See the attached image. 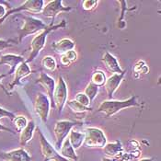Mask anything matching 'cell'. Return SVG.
Returning <instances> with one entry per match:
<instances>
[{
    "label": "cell",
    "mask_w": 161,
    "mask_h": 161,
    "mask_svg": "<svg viewBox=\"0 0 161 161\" xmlns=\"http://www.w3.org/2000/svg\"><path fill=\"white\" fill-rule=\"evenodd\" d=\"M65 25H66L65 20H63L60 24L57 25H53V23H51L49 26H47L46 29H44L42 31H41L39 34H37L31 41V53H30V55H29L28 59L25 60V62L27 63V64L32 62L39 55L41 51L44 48L46 38L48 36V34L51 33L52 31H53L64 28Z\"/></svg>",
    "instance_id": "1"
},
{
    "label": "cell",
    "mask_w": 161,
    "mask_h": 161,
    "mask_svg": "<svg viewBox=\"0 0 161 161\" xmlns=\"http://www.w3.org/2000/svg\"><path fill=\"white\" fill-rule=\"evenodd\" d=\"M138 102L136 101V96H132L131 98L125 100H113V99H109L105 100L100 103L97 112H103L106 117L111 118L113 115H115L117 112L120 111L130 108V107H136L138 106Z\"/></svg>",
    "instance_id": "2"
},
{
    "label": "cell",
    "mask_w": 161,
    "mask_h": 161,
    "mask_svg": "<svg viewBox=\"0 0 161 161\" xmlns=\"http://www.w3.org/2000/svg\"><path fill=\"white\" fill-rule=\"evenodd\" d=\"M85 139L83 145L87 148H103L107 144L104 132L97 127H87L84 131Z\"/></svg>",
    "instance_id": "3"
},
{
    "label": "cell",
    "mask_w": 161,
    "mask_h": 161,
    "mask_svg": "<svg viewBox=\"0 0 161 161\" xmlns=\"http://www.w3.org/2000/svg\"><path fill=\"white\" fill-rule=\"evenodd\" d=\"M23 24L19 30V42H21L23 39L29 35H33L39 31H42L47 28L41 19L33 17H26L23 16Z\"/></svg>",
    "instance_id": "4"
},
{
    "label": "cell",
    "mask_w": 161,
    "mask_h": 161,
    "mask_svg": "<svg viewBox=\"0 0 161 161\" xmlns=\"http://www.w3.org/2000/svg\"><path fill=\"white\" fill-rule=\"evenodd\" d=\"M38 134L40 137V150L43 157V161H70L64 158L57 152V150L50 144L48 140L38 128Z\"/></svg>",
    "instance_id": "5"
},
{
    "label": "cell",
    "mask_w": 161,
    "mask_h": 161,
    "mask_svg": "<svg viewBox=\"0 0 161 161\" xmlns=\"http://www.w3.org/2000/svg\"><path fill=\"white\" fill-rule=\"evenodd\" d=\"M75 125H76V123L66 121V120L58 121L55 123L54 128H53V133H54V137H55L53 147L55 148V150H58V151L60 150L64 140L69 135L70 131Z\"/></svg>",
    "instance_id": "6"
},
{
    "label": "cell",
    "mask_w": 161,
    "mask_h": 161,
    "mask_svg": "<svg viewBox=\"0 0 161 161\" xmlns=\"http://www.w3.org/2000/svg\"><path fill=\"white\" fill-rule=\"evenodd\" d=\"M67 101V86L65 84L63 76H58L57 83L55 84V88L53 95V102L54 103V107L61 113Z\"/></svg>",
    "instance_id": "7"
},
{
    "label": "cell",
    "mask_w": 161,
    "mask_h": 161,
    "mask_svg": "<svg viewBox=\"0 0 161 161\" xmlns=\"http://www.w3.org/2000/svg\"><path fill=\"white\" fill-rule=\"evenodd\" d=\"M43 4H44V2L42 0H27L21 6H19L16 8H11L10 10H8L6 15L4 16V18L0 20V24H2L8 16L24 11V10L31 13H42V8L44 7Z\"/></svg>",
    "instance_id": "8"
},
{
    "label": "cell",
    "mask_w": 161,
    "mask_h": 161,
    "mask_svg": "<svg viewBox=\"0 0 161 161\" xmlns=\"http://www.w3.org/2000/svg\"><path fill=\"white\" fill-rule=\"evenodd\" d=\"M34 111L42 123H47L50 112V99L46 94L38 93L34 102Z\"/></svg>",
    "instance_id": "9"
},
{
    "label": "cell",
    "mask_w": 161,
    "mask_h": 161,
    "mask_svg": "<svg viewBox=\"0 0 161 161\" xmlns=\"http://www.w3.org/2000/svg\"><path fill=\"white\" fill-rule=\"evenodd\" d=\"M73 8L71 7H64L63 6L62 0H53L48 2L45 7H43L42 8V15L47 17V18H51L52 19V23L53 24L54 19L55 17L59 14L60 12H69L71 11Z\"/></svg>",
    "instance_id": "10"
},
{
    "label": "cell",
    "mask_w": 161,
    "mask_h": 161,
    "mask_svg": "<svg viewBox=\"0 0 161 161\" xmlns=\"http://www.w3.org/2000/svg\"><path fill=\"white\" fill-rule=\"evenodd\" d=\"M0 158L4 161H32L31 157L23 147L0 153Z\"/></svg>",
    "instance_id": "11"
},
{
    "label": "cell",
    "mask_w": 161,
    "mask_h": 161,
    "mask_svg": "<svg viewBox=\"0 0 161 161\" xmlns=\"http://www.w3.org/2000/svg\"><path fill=\"white\" fill-rule=\"evenodd\" d=\"M125 73H126V70H124L121 74H113L109 78L106 79L104 87L106 89L109 99H112L113 94L117 90V88L119 87L120 84L122 83L124 75H125Z\"/></svg>",
    "instance_id": "12"
},
{
    "label": "cell",
    "mask_w": 161,
    "mask_h": 161,
    "mask_svg": "<svg viewBox=\"0 0 161 161\" xmlns=\"http://www.w3.org/2000/svg\"><path fill=\"white\" fill-rule=\"evenodd\" d=\"M25 62V59L23 56L21 55H16V54H11V53H8V54H4L0 57V65L1 64H7L9 66V71L7 73L8 75H12L17 67L21 64Z\"/></svg>",
    "instance_id": "13"
},
{
    "label": "cell",
    "mask_w": 161,
    "mask_h": 161,
    "mask_svg": "<svg viewBox=\"0 0 161 161\" xmlns=\"http://www.w3.org/2000/svg\"><path fill=\"white\" fill-rule=\"evenodd\" d=\"M36 83L41 84L42 87L45 88L46 93H47V97L53 102V91L55 88V81L53 77H51L45 73H40V75L38 77Z\"/></svg>",
    "instance_id": "14"
},
{
    "label": "cell",
    "mask_w": 161,
    "mask_h": 161,
    "mask_svg": "<svg viewBox=\"0 0 161 161\" xmlns=\"http://www.w3.org/2000/svg\"><path fill=\"white\" fill-rule=\"evenodd\" d=\"M14 73H15V77H14L12 82L8 85V87L10 89H13L16 86L19 85L21 79H23L24 77L31 74V70L30 66L28 65V64L26 62H23L17 67V69Z\"/></svg>",
    "instance_id": "15"
},
{
    "label": "cell",
    "mask_w": 161,
    "mask_h": 161,
    "mask_svg": "<svg viewBox=\"0 0 161 161\" xmlns=\"http://www.w3.org/2000/svg\"><path fill=\"white\" fill-rule=\"evenodd\" d=\"M101 62L104 64L105 67L107 68L108 71H110L111 73L113 74H121L124 70H122L119 63L117 61V59L112 55V53H110L109 52H106L104 53V55L101 58Z\"/></svg>",
    "instance_id": "16"
},
{
    "label": "cell",
    "mask_w": 161,
    "mask_h": 161,
    "mask_svg": "<svg viewBox=\"0 0 161 161\" xmlns=\"http://www.w3.org/2000/svg\"><path fill=\"white\" fill-rule=\"evenodd\" d=\"M75 43L74 41H72L69 38H64L62 40L55 42L52 44V48L53 50L59 54H64L68 51L74 50Z\"/></svg>",
    "instance_id": "17"
},
{
    "label": "cell",
    "mask_w": 161,
    "mask_h": 161,
    "mask_svg": "<svg viewBox=\"0 0 161 161\" xmlns=\"http://www.w3.org/2000/svg\"><path fill=\"white\" fill-rule=\"evenodd\" d=\"M35 124L33 121L29 122L28 124L26 125L24 129L20 132V136H19V145L20 147H25L33 137L34 134V130H35Z\"/></svg>",
    "instance_id": "18"
},
{
    "label": "cell",
    "mask_w": 161,
    "mask_h": 161,
    "mask_svg": "<svg viewBox=\"0 0 161 161\" xmlns=\"http://www.w3.org/2000/svg\"><path fill=\"white\" fill-rule=\"evenodd\" d=\"M60 155L62 156L63 158L68 159V160H72V161H77L78 160V157L75 153V150L70 142H69V139L68 138H65L62 144V147L60 148Z\"/></svg>",
    "instance_id": "19"
},
{
    "label": "cell",
    "mask_w": 161,
    "mask_h": 161,
    "mask_svg": "<svg viewBox=\"0 0 161 161\" xmlns=\"http://www.w3.org/2000/svg\"><path fill=\"white\" fill-rule=\"evenodd\" d=\"M103 151H104V154L108 157H112V158L116 157L123 152L122 143L119 140L113 143H107L105 147H103Z\"/></svg>",
    "instance_id": "20"
},
{
    "label": "cell",
    "mask_w": 161,
    "mask_h": 161,
    "mask_svg": "<svg viewBox=\"0 0 161 161\" xmlns=\"http://www.w3.org/2000/svg\"><path fill=\"white\" fill-rule=\"evenodd\" d=\"M68 139L69 142L72 146V147L75 150L78 149L84 143V139H85V134L84 133H79L77 131L71 130L69 135H68Z\"/></svg>",
    "instance_id": "21"
},
{
    "label": "cell",
    "mask_w": 161,
    "mask_h": 161,
    "mask_svg": "<svg viewBox=\"0 0 161 161\" xmlns=\"http://www.w3.org/2000/svg\"><path fill=\"white\" fill-rule=\"evenodd\" d=\"M67 106L75 112V113H84V112H89L91 111L92 109L90 107H85L83 105H81L80 103L76 102L75 100H67L66 103Z\"/></svg>",
    "instance_id": "22"
},
{
    "label": "cell",
    "mask_w": 161,
    "mask_h": 161,
    "mask_svg": "<svg viewBox=\"0 0 161 161\" xmlns=\"http://www.w3.org/2000/svg\"><path fill=\"white\" fill-rule=\"evenodd\" d=\"M106 75L104 74L103 71L101 70H97L95 71L92 76H91V83H93L94 85H96L97 87H101L104 86L105 82H106Z\"/></svg>",
    "instance_id": "23"
},
{
    "label": "cell",
    "mask_w": 161,
    "mask_h": 161,
    "mask_svg": "<svg viewBox=\"0 0 161 161\" xmlns=\"http://www.w3.org/2000/svg\"><path fill=\"white\" fill-rule=\"evenodd\" d=\"M99 87H97L96 85H94V84L91 83V82H90L87 87H86V88H85L84 94L88 98L90 103H91V102L95 99V98L97 97V95H98V93H99Z\"/></svg>",
    "instance_id": "24"
},
{
    "label": "cell",
    "mask_w": 161,
    "mask_h": 161,
    "mask_svg": "<svg viewBox=\"0 0 161 161\" xmlns=\"http://www.w3.org/2000/svg\"><path fill=\"white\" fill-rule=\"evenodd\" d=\"M76 59H77L76 52L74 50H71L63 54L61 57V64L63 65H69L71 63L76 61Z\"/></svg>",
    "instance_id": "25"
},
{
    "label": "cell",
    "mask_w": 161,
    "mask_h": 161,
    "mask_svg": "<svg viewBox=\"0 0 161 161\" xmlns=\"http://www.w3.org/2000/svg\"><path fill=\"white\" fill-rule=\"evenodd\" d=\"M42 65L49 71H54L57 67V64H56L55 59L50 55L43 57V59L42 60Z\"/></svg>",
    "instance_id": "26"
},
{
    "label": "cell",
    "mask_w": 161,
    "mask_h": 161,
    "mask_svg": "<svg viewBox=\"0 0 161 161\" xmlns=\"http://www.w3.org/2000/svg\"><path fill=\"white\" fill-rule=\"evenodd\" d=\"M12 122L14 123V125L16 126L17 132H19V133L24 129L25 127H26V125L29 123V121L27 120V118L25 116H22V115L16 116Z\"/></svg>",
    "instance_id": "27"
},
{
    "label": "cell",
    "mask_w": 161,
    "mask_h": 161,
    "mask_svg": "<svg viewBox=\"0 0 161 161\" xmlns=\"http://www.w3.org/2000/svg\"><path fill=\"white\" fill-rule=\"evenodd\" d=\"M99 1L98 0H85L82 3V7L83 9L86 11H91L94 8H96V7L98 6Z\"/></svg>",
    "instance_id": "28"
},
{
    "label": "cell",
    "mask_w": 161,
    "mask_h": 161,
    "mask_svg": "<svg viewBox=\"0 0 161 161\" xmlns=\"http://www.w3.org/2000/svg\"><path fill=\"white\" fill-rule=\"evenodd\" d=\"M75 100L76 102L80 103L81 105L85 106V107H88V105L90 104L88 98H87V96H86L84 93H82V92H80V93H77V94L75 95Z\"/></svg>",
    "instance_id": "29"
},
{
    "label": "cell",
    "mask_w": 161,
    "mask_h": 161,
    "mask_svg": "<svg viewBox=\"0 0 161 161\" xmlns=\"http://www.w3.org/2000/svg\"><path fill=\"white\" fill-rule=\"evenodd\" d=\"M118 3H120L122 5V11H121V19L119 20V28L120 29H124L125 27V21H124V14L128 10V8H126V2L125 1H118Z\"/></svg>",
    "instance_id": "30"
},
{
    "label": "cell",
    "mask_w": 161,
    "mask_h": 161,
    "mask_svg": "<svg viewBox=\"0 0 161 161\" xmlns=\"http://www.w3.org/2000/svg\"><path fill=\"white\" fill-rule=\"evenodd\" d=\"M7 8H8V10L11 9L10 5L8 4V2L7 1H1L0 0V20L4 18V16L7 13Z\"/></svg>",
    "instance_id": "31"
},
{
    "label": "cell",
    "mask_w": 161,
    "mask_h": 161,
    "mask_svg": "<svg viewBox=\"0 0 161 161\" xmlns=\"http://www.w3.org/2000/svg\"><path fill=\"white\" fill-rule=\"evenodd\" d=\"M148 67L147 66L146 63L144 61H139L135 66V71L136 73H147L148 72Z\"/></svg>",
    "instance_id": "32"
},
{
    "label": "cell",
    "mask_w": 161,
    "mask_h": 161,
    "mask_svg": "<svg viewBox=\"0 0 161 161\" xmlns=\"http://www.w3.org/2000/svg\"><path fill=\"white\" fill-rule=\"evenodd\" d=\"M15 117H16V115L13 112H8V111H7V110L0 107V119L1 118H8L11 121H13Z\"/></svg>",
    "instance_id": "33"
},
{
    "label": "cell",
    "mask_w": 161,
    "mask_h": 161,
    "mask_svg": "<svg viewBox=\"0 0 161 161\" xmlns=\"http://www.w3.org/2000/svg\"><path fill=\"white\" fill-rule=\"evenodd\" d=\"M14 41L12 40H8V41H6V40H2L0 39V51H3V50L7 49L8 47H11L12 46V43Z\"/></svg>",
    "instance_id": "34"
},
{
    "label": "cell",
    "mask_w": 161,
    "mask_h": 161,
    "mask_svg": "<svg viewBox=\"0 0 161 161\" xmlns=\"http://www.w3.org/2000/svg\"><path fill=\"white\" fill-rule=\"evenodd\" d=\"M0 132H8V133L12 134V135H16V134H17V132H14L13 130L8 128V127H6V126H4L3 124H0Z\"/></svg>",
    "instance_id": "35"
},
{
    "label": "cell",
    "mask_w": 161,
    "mask_h": 161,
    "mask_svg": "<svg viewBox=\"0 0 161 161\" xmlns=\"http://www.w3.org/2000/svg\"><path fill=\"white\" fill-rule=\"evenodd\" d=\"M7 75H8L7 74L0 75V87H1V88H2V89H3V90H4V91H5V92L7 93V94H8H8H9V93H8V90H7V89H6L5 87H3V85H2V83H1V80H2V79H3L4 77H6Z\"/></svg>",
    "instance_id": "36"
},
{
    "label": "cell",
    "mask_w": 161,
    "mask_h": 161,
    "mask_svg": "<svg viewBox=\"0 0 161 161\" xmlns=\"http://www.w3.org/2000/svg\"><path fill=\"white\" fill-rule=\"evenodd\" d=\"M137 161H154V158H141Z\"/></svg>",
    "instance_id": "37"
},
{
    "label": "cell",
    "mask_w": 161,
    "mask_h": 161,
    "mask_svg": "<svg viewBox=\"0 0 161 161\" xmlns=\"http://www.w3.org/2000/svg\"><path fill=\"white\" fill-rule=\"evenodd\" d=\"M101 161H113L112 158H102Z\"/></svg>",
    "instance_id": "38"
}]
</instances>
